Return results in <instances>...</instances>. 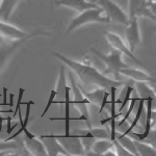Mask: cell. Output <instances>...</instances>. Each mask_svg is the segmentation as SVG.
Here are the masks:
<instances>
[{"label": "cell", "instance_id": "cell-21", "mask_svg": "<svg viewBox=\"0 0 156 156\" xmlns=\"http://www.w3.org/2000/svg\"><path fill=\"white\" fill-rule=\"evenodd\" d=\"M23 104L26 105V112H25V118H24V122L23 124L21 125V127L19 128V130L17 132H15L14 134L11 135V136H9L6 138V140H4L5 142H11V140H15L17 136H19L21 133H24L25 130L27 129V126H28V123H29V118H30V107H31V105L36 104L32 100H30L28 102H23Z\"/></svg>", "mask_w": 156, "mask_h": 156}, {"label": "cell", "instance_id": "cell-35", "mask_svg": "<svg viewBox=\"0 0 156 156\" xmlns=\"http://www.w3.org/2000/svg\"><path fill=\"white\" fill-rule=\"evenodd\" d=\"M142 1H143V3L145 4V6H147L148 9H149V7L151 6V4H152L155 0H142Z\"/></svg>", "mask_w": 156, "mask_h": 156}, {"label": "cell", "instance_id": "cell-28", "mask_svg": "<svg viewBox=\"0 0 156 156\" xmlns=\"http://www.w3.org/2000/svg\"><path fill=\"white\" fill-rule=\"evenodd\" d=\"M114 144H115V152H117V156H133L131 153L128 151L126 148L123 147L122 145L120 144L118 140H114Z\"/></svg>", "mask_w": 156, "mask_h": 156}, {"label": "cell", "instance_id": "cell-23", "mask_svg": "<svg viewBox=\"0 0 156 156\" xmlns=\"http://www.w3.org/2000/svg\"><path fill=\"white\" fill-rule=\"evenodd\" d=\"M138 100H140V96H138V94L136 93V90H133L132 93V96H131V100H130L129 102V105H128V109H127V112L125 114L124 117L122 118V120L119 122V124H118V127H122V126H126L127 128L129 127V125H127V121L129 119V117L131 115L133 109H134L135 105H136V103L138 102Z\"/></svg>", "mask_w": 156, "mask_h": 156}, {"label": "cell", "instance_id": "cell-11", "mask_svg": "<svg viewBox=\"0 0 156 156\" xmlns=\"http://www.w3.org/2000/svg\"><path fill=\"white\" fill-rule=\"evenodd\" d=\"M27 40H17V41H9V44L0 45V71L4 69L7 62L11 59L12 54L16 52L20 45H22Z\"/></svg>", "mask_w": 156, "mask_h": 156}, {"label": "cell", "instance_id": "cell-13", "mask_svg": "<svg viewBox=\"0 0 156 156\" xmlns=\"http://www.w3.org/2000/svg\"><path fill=\"white\" fill-rule=\"evenodd\" d=\"M120 75L132 80L133 82H152L155 79L147 72L137 68H124L120 70Z\"/></svg>", "mask_w": 156, "mask_h": 156}, {"label": "cell", "instance_id": "cell-4", "mask_svg": "<svg viewBox=\"0 0 156 156\" xmlns=\"http://www.w3.org/2000/svg\"><path fill=\"white\" fill-rule=\"evenodd\" d=\"M51 34L47 31H34L26 32L19 27L7 23L6 21L0 20V37L7 41H17V40H29L37 36H49Z\"/></svg>", "mask_w": 156, "mask_h": 156}, {"label": "cell", "instance_id": "cell-6", "mask_svg": "<svg viewBox=\"0 0 156 156\" xmlns=\"http://www.w3.org/2000/svg\"><path fill=\"white\" fill-rule=\"evenodd\" d=\"M103 34H104L105 40H106L107 43L109 44V46L112 47V49L119 50V51L122 52L125 56L129 57L130 59L134 60V62L140 65V66L144 67V64L135 56V54L129 49L127 43L125 42L119 34H115V32H112V31H108V30H104V31H103Z\"/></svg>", "mask_w": 156, "mask_h": 156}, {"label": "cell", "instance_id": "cell-37", "mask_svg": "<svg viewBox=\"0 0 156 156\" xmlns=\"http://www.w3.org/2000/svg\"><path fill=\"white\" fill-rule=\"evenodd\" d=\"M3 121H5V118H3V117L0 115V133H1V130H2V124H3Z\"/></svg>", "mask_w": 156, "mask_h": 156}, {"label": "cell", "instance_id": "cell-1", "mask_svg": "<svg viewBox=\"0 0 156 156\" xmlns=\"http://www.w3.org/2000/svg\"><path fill=\"white\" fill-rule=\"evenodd\" d=\"M53 55L56 58H58L66 67L69 68L71 71L76 75L79 79L80 85L85 90H94L96 87H102L104 90H110L112 87H120L125 84L123 80L115 79L104 73L100 72L94 66H92L90 62H77L70 57L66 56L65 54L55 52Z\"/></svg>", "mask_w": 156, "mask_h": 156}, {"label": "cell", "instance_id": "cell-25", "mask_svg": "<svg viewBox=\"0 0 156 156\" xmlns=\"http://www.w3.org/2000/svg\"><path fill=\"white\" fill-rule=\"evenodd\" d=\"M25 93V90L22 89V87H20L19 89V95H18V100H17V105L16 107H15V110L14 112H12V118H16L17 115H19V120H20V125L23 124V117H22V112H21V104H23V102H22V100H23V94Z\"/></svg>", "mask_w": 156, "mask_h": 156}, {"label": "cell", "instance_id": "cell-38", "mask_svg": "<svg viewBox=\"0 0 156 156\" xmlns=\"http://www.w3.org/2000/svg\"><path fill=\"white\" fill-rule=\"evenodd\" d=\"M1 94H0V106H2V105H1V103H2V101H1Z\"/></svg>", "mask_w": 156, "mask_h": 156}, {"label": "cell", "instance_id": "cell-2", "mask_svg": "<svg viewBox=\"0 0 156 156\" xmlns=\"http://www.w3.org/2000/svg\"><path fill=\"white\" fill-rule=\"evenodd\" d=\"M110 19L105 15L102 7L98 6L95 9H89L79 12L76 17H74L66 29V34H70L74 30L87 24L93 23H110Z\"/></svg>", "mask_w": 156, "mask_h": 156}, {"label": "cell", "instance_id": "cell-5", "mask_svg": "<svg viewBox=\"0 0 156 156\" xmlns=\"http://www.w3.org/2000/svg\"><path fill=\"white\" fill-rule=\"evenodd\" d=\"M96 3L102 7L105 15L112 22H115L125 26L129 23L128 12H125L115 0H96Z\"/></svg>", "mask_w": 156, "mask_h": 156}, {"label": "cell", "instance_id": "cell-33", "mask_svg": "<svg viewBox=\"0 0 156 156\" xmlns=\"http://www.w3.org/2000/svg\"><path fill=\"white\" fill-rule=\"evenodd\" d=\"M2 92H3V94H2V103L1 105L2 106H6V105H9V102H7V89L6 87H2Z\"/></svg>", "mask_w": 156, "mask_h": 156}, {"label": "cell", "instance_id": "cell-29", "mask_svg": "<svg viewBox=\"0 0 156 156\" xmlns=\"http://www.w3.org/2000/svg\"><path fill=\"white\" fill-rule=\"evenodd\" d=\"M145 142L149 143L150 145H152L153 147L156 149V125L155 126H152L151 127V130L148 134V136L145 138Z\"/></svg>", "mask_w": 156, "mask_h": 156}, {"label": "cell", "instance_id": "cell-17", "mask_svg": "<svg viewBox=\"0 0 156 156\" xmlns=\"http://www.w3.org/2000/svg\"><path fill=\"white\" fill-rule=\"evenodd\" d=\"M80 89H81L82 93H83V96L89 100L90 104H93V105H101L102 104V101H103V98H104V94L105 92L108 90H104L102 87H96L94 90H85L81 85L79 84Z\"/></svg>", "mask_w": 156, "mask_h": 156}, {"label": "cell", "instance_id": "cell-12", "mask_svg": "<svg viewBox=\"0 0 156 156\" xmlns=\"http://www.w3.org/2000/svg\"><path fill=\"white\" fill-rule=\"evenodd\" d=\"M56 6H62L76 11L78 14L89 9H95L99 5L96 2H90L89 0H54Z\"/></svg>", "mask_w": 156, "mask_h": 156}, {"label": "cell", "instance_id": "cell-24", "mask_svg": "<svg viewBox=\"0 0 156 156\" xmlns=\"http://www.w3.org/2000/svg\"><path fill=\"white\" fill-rule=\"evenodd\" d=\"M144 108H145V99L144 98H140V100H138V105H137V110H136V114H135V115H134V119H133L131 124L129 125V127H128L127 129L123 132L124 134H129V133L131 131H133V129L137 126L138 122H140V118H142V115H143Z\"/></svg>", "mask_w": 156, "mask_h": 156}, {"label": "cell", "instance_id": "cell-26", "mask_svg": "<svg viewBox=\"0 0 156 156\" xmlns=\"http://www.w3.org/2000/svg\"><path fill=\"white\" fill-rule=\"evenodd\" d=\"M134 90V87H132L131 84H128L127 87H126V93H125V97H124V100L120 102V107H119V114L122 115V112L124 110V108L129 104L130 100H131V96H132V93Z\"/></svg>", "mask_w": 156, "mask_h": 156}, {"label": "cell", "instance_id": "cell-34", "mask_svg": "<svg viewBox=\"0 0 156 156\" xmlns=\"http://www.w3.org/2000/svg\"><path fill=\"white\" fill-rule=\"evenodd\" d=\"M149 9H150V11L152 12V14L156 17V0L153 2L152 4H151V6L149 7Z\"/></svg>", "mask_w": 156, "mask_h": 156}, {"label": "cell", "instance_id": "cell-8", "mask_svg": "<svg viewBox=\"0 0 156 156\" xmlns=\"http://www.w3.org/2000/svg\"><path fill=\"white\" fill-rule=\"evenodd\" d=\"M55 137L58 138L62 147L67 150L70 156L76 155H85V150L81 144L79 135H55Z\"/></svg>", "mask_w": 156, "mask_h": 156}, {"label": "cell", "instance_id": "cell-3", "mask_svg": "<svg viewBox=\"0 0 156 156\" xmlns=\"http://www.w3.org/2000/svg\"><path fill=\"white\" fill-rule=\"evenodd\" d=\"M90 51L105 65V71L103 73L110 77L119 79V77L121 76L120 70L128 67V65L124 62V59H123L124 54L121 51H119V50L112 49L108 54H104V53H102L101 51H99L98 49L92 47Z\"/></svg>", "mask_w": 156, "mask_h": 156}, {"label": "cell", "instance_id": "cell-20", "mask_svg": "<svg viewBox=\"0 0 156 156\" xmlns=\"http://www.w3.org/2000/svg\"><path fill=\"white\" fill-rule=\"evenodd\" d=\"M115 140H118L123 147L126 148L133 156H138L136 147H135V144H134V140H133L129 134H124V133H121V132L117 131Z\"/></svg>", "mask_w": 156, "mask_h": 156}, {"label": "cell", "instance_id": "cell-32", "mask_svg": "<svg viewBox=\"0 0 156 156\" xmlns=\"http://www.w3.org/2000/svg\"><path fill=\"white\" fill-rule=\"evenodd\" d=\"M12 118H11V117H6L5 118V121H6V134H9V135L12 132V130H14L15 128L18 126V124H15L14 126H12Z\"/></svg>", "mask_w": 156, "mask_h": 156}, {"label": "cell", "instance_id": "cell-14", "mask_svg": "<svg viewBox=\"0 0 156 156\" xmlns=\"http://www.w3.org/2000/svg\"><path fill=\"white\" fill-rule=\"evenodd\" d=\"M40 137L44 138V140H47V142H44V143H45V146H46L47 150H48L49 155L70 156L69 153L67 152V150L62 147V144H60L58 138L54 136V134H43Z\"/></svg>", "mask_w": 156, "mask_h": 156}, {"label": "cell", "instance_id": "cell-18", "mask_svg": "<svg viewBox=\"0 0 156 156\" xmlns=\"http://www.w3.org/2000/svg\"><path fill=\"white\" fill-rule=\"evenodd\" d=\"M115 147L114 140L110 138H101L97 140L95 144L93 145L92 150L87 153V155H96V156H103L105 152H107L109 149Z\"/></svg>", "mask_w": 156, "mask_h": 156}, {"label": "cell", "instance_id": "cell-15", "mask_svg": "<svg viewBox=\"0 0 156 156\" xmlns=\"http://www.w3.org/2000/svg\"><path fill=\"white\" fill-rule=\"evenodd\" d=\"M134 89L140 98H144L145 100L150 98L152 100L153 110L156 109V92L154 87L150 85V82H134Z\"/></svg>", "mask_w": 156, "mask_h": 156}, {"label": "cell", "instance_id": "cell-22", "mask_svg": "<svg viewBox=\"0 0 156 156\" xmlns=\"http://www.w3.org/2000/svg\"><path fill=\"white\" fill-rule=\"evenodd\" d=\"M134 144L136 147L138 156H156V149L149 143L145 142V140H134Z\"/></svg>", "mask_w": 156, "mask_h": 156}, {"label": "cell", "instance_id": "cell-7", "mask_svg": "<svg viewBox=\"0 0 156 156\" xmlns=\"http://www.w3.org/2000/svg\"><path fill=\"white\" fill-rule=\"evenodd\" d=\"M125 36H126V43L128 47L134 53L136 48L140 45V42H142L140 19L133 18L129 20V23L126 25Z\"/></svg>", "mask_w": 156, "mask_h": 156}, {"label": "cell", "instance_id": "cell-10", "mask_svg": "<svg viewBox=\"0 0 156 156\" xmlns=\"http://www.w3.org/2000/svg\"><path fill=\"white\" fill-rule=\"evenodd\" d=\"M128 16L129 20L133 18H146L156 22V17L152 14L150 9L145 6L142 0H128Z\"/></svg>", "mask_w": 156, "mask_h": 156}, {"label": "cell", "instance_id": "cell-9", "mask_svg": "<svg viewBox=\"0 0 156 156\" xmlns=\"http://www.w3.org/2000/svg\"><path fill=\"white\" fill-rule=\"evenodd\" d=\"M23 147L27 152V155L32 156H48V150H47L45 143L43 142L41 137L34 136L29 137L24 134L23 136Z\"/></svg>", "mask_w": 156, "mask_h": 156}, {"label": "cell", "instance_id": "cell-30", "mask_svg": "<svg viewBox=\"0 0 156 156\" xmlns=\"http://www.w3.org/2000/svg\"><path fill=\"white\" fill-rule=\"evenodd\" d=\"M17 148H18L17 145L15 143H12V140L11 142H5V140L0 142V152L4 150H15Z\"/></svg>", "mask_w": 156, "mask_h": 156}, {"label": "cell", "instance_id": "cell-19", "mask_svg": "<svg viewBox=\"0 0 156 156\" xmlns=\"http://www.w3.org/2000/svg\"><path fill=\"white\" fill-rule=\"evenodd\" d=\"M20 0H0V20L9 21L16 11Z\"/></svg>", "mask_w": 156, "mask_h": 156}, {"label": "cell", "instance_id": "cell-36", "mask_svg": "<svg viewBox=\"0 0 156 156\" xmlns=\"http://www.w3.org/2000/svg\"><path fill=\"white\" fill-rule=\"evenodd\" d=\"M14 95L12 94H9V106H14Z\"/></svg>", "mask_w": 156, "mask_h": 156}, {"label": "cell", "instance_id": "cell-31", "mask_svg": "<svg viewBox=\"0 0 156 156\" xmlns=\"http://www.w3.org/2000/svg\"><path fill=\"white\" fill-rule=\"evenodd\" d=\"M110 96V92L109 90H106L105 92V94H104V98H103V101H102V104L100 105V109H99V112H98V114H102V112L104 110V108L106 107V105L109 103V101H108V98H109Z\"/></svg>", "mask_w": 156, "mask_h": 156}, {"label": "cell", "instance_id": "cell-27", "mask_svg": "<svg viewBox=\"0 0 156 156\" xmlns=\"http://www.w3.org/2000/svg\"><path fill=\"white\" fill-rule=\"evenodd\" d=\"M56 98H57V93H56V90H55V89H53L51 92H50V95H49V98H48V102H47L46 106H45L44 110H43V112L41 115V119H43V118L46 115V114L48 112V110H49V108L51 107V105L53 104V103H55Z\"/></svg>", "mask_w": 156, "mask_h": 156}, {"label": "cell", "instance_id": "cell-16", "mask_svg": "<svg viewBox=\"0 0 156 156\" xmlns=\"http://www.w3.org/2000/svg\"><path fill=\"white\" fill-rule=\"evenodd\" d=\"M68 87H69V84L67 82L66 75H65V67L62 66L59 69L56 85H55V90L57 93V100H55V103L60 104V102L64 101L65 97H66V90Z\"/></svg>", "mask_w": 156, "mask_h": 156}]
</instances>
